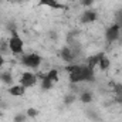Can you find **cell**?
Returning a JSON list of instances; mask_svg holds the SVG:
<instances>
[{
	"mask_svg": "<svg viewBox=\"0 0 122 122\" xmlns=\"http://www.w3.org/2000/svg\"><path fill=\"white\" fill-rule=\"evenodd\" d=\"M118 24H119V27L122 29V21H118Z\"/></svg>",
	"mask_w": 122,
	"mask_h": 122,
	"instance_id": "23",
	"label": "cell"
},
{
	"mask_svg": "<svg viewBox=\"0 0 122 122\" xmlns=\"http://www.w3.org/2000/svg\"><path fill=\"white\" fill-rule=\"evenodd\" d=\"M4 62H6V60H4V57H3V54H0V68L4 65Z\"/></svg>",
	"mask_w": 122,
	"mask_h": 122,
	"instance_id": "20",
	"label": "cell"
},
{
	"mask_svg": "<svg viewBox=\"0 0 122 122\" xmlns=\"http://www.w3.org/2000/svg\"><path fill=\"white\" fill-rule=\"evenodd\" d=\"M38 109H36V108H33V107H30V108H27V111H26V115H27V118H30V119H34V118H37L38 117Z\"/></svg>",
	"mask_w": 122,
	"mask_h": 122,
	"instance_id": "15",
	"label": "cell"
},
{
	"mask_svg": "<svg viewBox=\"0 0 122 122\" xmlns=\"http://www.w3.org/2000/svg\"><path fill=\"white\" fill-rule=\"evenodd\" d=\"M118 21H122V9H119L117 11V20H115V23H118Z\"/></svg>",
	"mask_w": 122,
	"mask_h": 122,
	"instance_id": "19",
	"label": "cell"
},
{
	"mask_svg": "<svg viewBox=\"0 0 122 122\" xmlns=\"http://www.w3.org/2000/svg\"><path fill=\"white\" fill-rule=\"evenodd\" d=\"M98 67H99V70H101V71H108V70H109V67H111V60H109L107 56H104V57L101 58V61H99Z\"/></svg>",
	"mask_w": 122,
	"mask_h": 122,
	"instance_id": "12",
	"label": "cell"
},
{
	"mask_svg": "<svg viewBox=\"0 0 122 122\" xmlns=\"http://www.w3.org/2000/svg\"><path fill=\"white\" fill-rule=\"evenodd\" d=\"M95 1H98V0H81V4H82L84 7H91Z\"/></svg>",
	"mask_w": 122,
	"mask_h": 122,
	"instance_id": "18",
	"label": "cell"
},
{
	"mask_svg": "<svg viewBox=\"0 0 122 122\" xmlns=\"http://www.w3.org/2000/svg\"><path fill=\"white\" fill-rule=\"evenodd\" d=\"M41 56L40 54H36V53H30V54H24L23 57H21V65H24L26 68H31V70H36V68H38L40 65H41Z\"/></svg>",
	"mask_w": 122,
	"mask_h": 122,
	"instance_id": "2",
	"label": "cell"
},
{
	"mask_svg": "<svg viewBox=\"0 0 122 122\" xmlns=\"http://www.w3.org/2000/svg\"><path fill=\"white\" fill-rule=\"evenodd\" d=\"M7 92L11 95V97H23L26 94V88L20 84H13L7 88Z\"/></svg>",
	"mask_w": 122,
	"mask_h": 122,
	"instance_id": "7",
	"label": "cell"
},
{
	"mask_svg": "<svg viewBox=\"0 0 122 122\" xmlns=\"http://www.w3.org/2000/svg\"><path fill=\"white\" fill-rule=\"evenodd\" d=\"M104 56H105L104 53L94 54V56H91V57H88V58H87V62H85V64H87L88 67H91V68H94V70H95V67L99 64V61H101V58H102Z\"/></svg>",
	"mask_w": 122,
	"mask_h": 122,
	"instance_id": "9",
	"label": "cell"
},
{
	"mask_svg": "<svg viewBox=\"0 0 122 122\" xmlns=\"http://www.w3.org/2000/svg\"><path fill=\"white\" fill-rule=\"evenodd\" d=\"M97 19H98V11L94 10V9H87V10L81 14L80 21H81L82 24H91L94 21H97Z\"/></svg>",
	"mask_w": 122,
	"mask_h": 122,
	"instance_id": "6",
	"label": "cell"
},
{
	"mask_svg": "<svg viewBox=\"0 0 122 122\" xmlns=\"http://www.w3.org/2000/svg\"><path fill=\"white\" fill-rule=\"evenodd\" d=\"M13 1H14V3H23L24 0H13Z\"/></svg>",
	"mask_w": 122,
	"mask_h": 122,
	"instance_id": "22",
	"label": "cell"
},
{
	"mask_svg": "<svg viewBox=\"0 0 122 122\" xmlns=\"http://www.w3.org/2000/svg\"><path fill=\"white\" fill-rule=\"evenodd\" d=\"M77 57H78L77 50H74V48H71V47H62L60 50V58L64 61V62H67V64L77 62Z\"/></svg>",
	"mask_w": 122,
	"mask_h": 122,
	"instance_id": "5",
	"label": "cell"
},
{
	"mask_svg": "<svg viewBox=\"0 0 122 122\" xmlns=\"http://www.w3.org/2000/svg\"><path fill=\"white\" fill-rule=\"evenodd\" d=\"M26 121H27V115L26 114H17L14 117V119H13V122H26Z\"/></svg>",
	"mask_w": 122,
	"mask_h": 122,
	"instance_id": "17",
	"label": "cell"
},
{
	"mask_svg": "<svg viewBox=\"0 0 122 122\" xmlns=\"http://www.w3.org/2000/svg\"><path fill=\"white\" fill-rule=\"evenodd\" d=\"M48 36L51 37V40H57V38H56V37H57V34H56L54 31H50V33H48Z\"/></svg>",
	"mask_w": 122,
	"mask_h": 122,
	"instance_id": "21",
	"label": "cell"
},
{
	"mask_svg": "<svg viewBox=\"0 0 122 122\" xmlns=\"http://www.w3.org/2000/svg\"><path fill=\"white\" fill-rule=\"evenodd\" d=\"M121 27H119V24L118 23H112L107 31H105V38H107V43L108 44H112V43H117V41H119V38H121Z\"/></svg>",
	"mask_w": 122,
	"mask_h": 122,
	"instance_id": "3",
	"label": "cell"
},
{
	"mask_svg": "<svg viewBox=\"0 0 122 122\" xmlns=\"http://www.w3.org/2000/svg\"><path fill=\"white\" fill-rule=\"evenodd\" d=\"M75 99H77L75 94H67V95L64 97V104H65V105H71V104L75 102Z\"/></svg>",
	"mask_w": 122,
	"mask_h": 122,
	"instance_id": "16",
	"label": "cell"
},
{
	"mask_svg": "<svg viewBox=\"0 0 122 122\" xmlns=\"http://www.w3.org/2000/svg\"><path fill=\"white\" fill-rule=\"evenodd\" d=\"M0 82L6 85H13V75L10 71H1L0 72Z\"/></svg>",
	"mask_w": 122,
	"mask_h": 122,
	"instance_id": "11",
	"label": "cell"
},
{
	"mask_svg": "<svg viewBox=\"0 0 122 122\" xmlns=\"http://www.w3.org/2000/svg\"><path fill=\"white\" fill-rule=\"evenodd\" d=\"M92 99H94V97H92V92L90 91H82L80 95V101L84 104H90V102H92Z\"/></svg>",
	"mask_w": 122,
	"mask_h": 122,
	"instance_id": "13",
	"label": "cell"
},
{
	"mask_svg": "<svg viewBox=\"0 0 122 122\" xmlns=\"http://www.w3.org/2000/svg\"><path fill=\"white\" fill-rule=\"evenodd\" d=\"M46 77H47L48 80H51L53 82H57V81H58V70L51 68L50 71H47V72H46Z\"/></svg>",
	"mask_w": 122,
	"mask_h": 122,
	"instance_id": "14",
	"label": "cell"
},
{
	"mask_svg": "<svg viewBox=\"0 0 122 122\" xmlns=\"http://www.w3.org/2000/svg\"><path fill=\"white\" fill-rule=\"evenodd\" d=\"M82 65L84 64H80V62H72V64H67L64 67V70L68 72V74H78L82 71Z\"/></svg>",
	"mask_w": 122,
	"mask_h": 122,
	"instance_id": "10",
	"label": "cell"
},
{
	"mask_svg": "<svg viewBox=\"0 0 122 122\" xmlns=\"http://www.w3.org/2000/svg\"><path fill=\"white\" fill-rule=\"evenodd\" d=\"M10 33H11V36L9 38V50H10V53L14 54V56L23 54V51H24V41H23V38L20 37L17 30H13Z\"/></svg>",
	"mask_w": 122,
	"mask_h": 122,
	"instance_id": "1",
	"label": "cell"
},
{
	"mask_svg": "<svg viewBox=\"0 0 122 122\" xmlns=\"http://www.w3.org/2000/svg\"><path fill=\"white\" fill-rule=\"evenodd\" d=\"M37 82H38L37 75L33 74V72H29V71L23 72V74L20 75V81H19V84L23 85L26 90H27V88H33V87H36Z\"/></svg>",
	"mask_w": 122,
	"mask_h": 122,
	"instance_id": "4",
	"label": "cell"
},
{
	"mask_svg": "<svg viewBox=\"0 0 122 122\" xmlns=\"http://www.w3.org/2000/svg\"><path fill=\"white\" fill-rule=\"evenodd\" d=\"M38 4H40V6L50 7V9H54V10H61V9H64V4H60L58 0H38Z\"/></svg>",
	"mask_w": 122,
	"mask_h": 122,
	"instance_id": "8",
	"label": "cell"
}]
</instances>
